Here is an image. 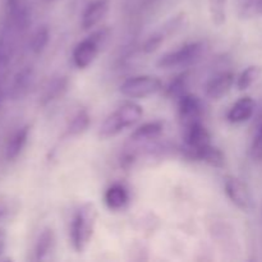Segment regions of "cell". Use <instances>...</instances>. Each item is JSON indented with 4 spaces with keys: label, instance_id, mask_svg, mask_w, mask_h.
I'll return each mask as SVG.
<instances>
[{
    "label": "cell",
    "instance_id": "18",
    "mask_svg": "<svg viewBox=\"0 0 262 262\" xmlns=\"http://www.w3.org/2000/svg\"><path fill=\"white\" fill-rule=\"evenodd\" d=\"M262 73L261 67L258 66H251L248 68H246L245 71L241 73V76L237 79V87L238 90L243 91V90H247L260 78Z\"/></svg>",
    "mask_w": 262,
    "mask_h": 262
},
{
    "label": "cell",
    "instance_id": "23",
    "mask_svg": "<svg viewBox=\"0 0 262 262\" xmlns=\"http://www.w3.org/2000/svg\"><path fill=\"white\" fill-rule=\"evenodd\" d=\"M228 0H210V14L217 26L225 22V9Z\"/></svg>",
    "mask_w": 262,
    "mask_h": 262
},
{
    "label": "cell",
    "instance_id": "1",
    "mask_svg": "<svg viewBox=\"0 0 262 262\" xmlns=\"http://www.w3.org/2000/svg\"><path fill=\"white\" fill-rule=\"evenodd\" d=\"M142 115L143 110L140 105L136 102H125L105 119L100 127V137L110 138L119 135L125 128L132 127L135 123H137Z\"/></svg>",
    "mask_w": 262,
    "mask_h": 262
},
{
    "label": "cell",
    "instance_id": "13",
    "mask_svg": "<svg viewBox=\"0 0 262 262\" xmlns=\"http://www.w3.org/2000/svg\"><path fill=\"white\" fill-rule=\"evenodd\" d=\"M33 82V71L30 67H26L22 71L18 72L15 74L14 79H13L12 87H10V96L14 100L22 99L26 96L30 87L32 86Z\"/></svg>",
    "mask_w": 262,
    "mask_h": 262
},
{
    "label": "cell",
    "instance_id": "3",
    "mask_svg": "<svg viewBox=\"0 0 262 262\" xmlns=\"http://www.w3.org/2000/svg\"><path fill=\"white\" fill-rule=\"evenodd\" d=\"M204 51V43L191 42L181 46L179 49L164 54L158 61L160 68H177V67H186L194 63L200 59Z\"/></svg>",
    "mask_w": 262,
    "mask_h": 262
},
{
    "label": "cell",
    "instance_id": "14",
    "mask_svg": "<svg viewBox=\"0 0 262 262\" xmlns=\"http://www.w3.org/2000/svg\"><path fill=\"white\" fill-rule=\"evenodd\" d=\"M191 156L193 159H197V160L205 161V163L210 164V165L216 166V168H222L225 163L224 155H223L222 151L215 147V146H212L211 143L200 148V150L194 151Z\"/></svg>",
    "mask_w": 262,
    "mask_h": 262
},
{
    "label": "cell",
    "instance_id": "7",
    "mask_svg": "<svg viewBox=\"0 0 262 262\" xmlns=\"http://www.w3.org/2000/svg\"><path fill=\"white\" fill-rule=\"evenodd\" d=\"M179 120L184 128L193 123L201 122L202 115V102L196 95L184 94L179 97L178 104Z\"/></svg>",
    "mask_w": 262,
    "mask_h": 262
},
{
    "label": "cell",
    "instance_id": "25",
    "mask_svg": "<svg viewBox=\"0 0 262 262\" xmlns=\"http://www.w3.org/2000/svg\"><path fill=\"white\" fill-rule=\"evenodd\" d=\"M187 87V74H181V76L177 77L173 82H170V84L166 89V95L169 97H181L184 95V90Z\"/></svg>",
    "mask_w": 262,
    "mask_h": 262
},
{
    "label": "cell",
    "instance_id": "4",
    "mask_svg": "<svg viewBox=\"0 0 262 262\" xmlns=\"http://www.w3.org/2000/svg\"><path fill=\"white\" fill-rule=\"evenodd\" d=\"M161 81L154 76H136L128 78L120 86V92L130 99H145L158 94L161 90Z\"/></svg>",
    "mask_w": 262,
    "mask_h": 262
},
{
    "label": "cell",
    "instance_id": "19",
    "mask_svg": "<svg viewBox=\"0 0 262 262\" xmlns=\"http://www.w3.org/2000/svg\"><path fill=\"white\" fill-rule=\"evenodd\" d=\"M50 38V31H49L48 26H41L35 33H33L32 38H31V50L35 54L42 53L43 49L46 48Z\"/></svg>",
    "mask_w": 262,
    "mask_h": 262
},
{
    "label": "cell",
    "instance_id": "2",
    "mask_svg": "<svg viewBox=\"0 0 262 262\" xmlns=\"http://www.w3.org/2000/svg\"><path fill=\"white\" fill-rule=\"evenodd\" d=\"M95 223H96V209L94 205H83L76 212L72 222L71 241L77 252H82L87 247L94 234Z\"/></svg>",
    "mask_w": 262,
    "mask_h": 262
},
{
    "label": "cell",
    "instance_id": "16",
    "mask_svg": "<svg viewBox=\"0 0 262 262\" xmlns=\"http://www.w3.org/2000/svg\"><path fill=\"white\" fill-rule=\"evenodd\" d=\"M54 242H55V237H54L53 230L46 228L41 232L40 237H38L37 243L35 247V260L42 261L50 255V252L54 248Z\"/></svg>",
    "mask_w": 262,
    "mask_h": 262
},
{
    "label": "cell",
    "instance_id": "11",
    "mask_svg": "<svg viewBox=\"0 0 262 262\" xmlns=\"http://www.w3.org/2000/svg\"><path fill=\"white\" fill-rule=\"evenodd\" d=\"M253 112H255V101L251 99L250 96L241 97L232 107L228 112V120L230 123H234V124H238V123H243L246 120L250 119L252 117Z\"/></svg>",
    "mask_w": 262,
    "mask_h": 262
},
{
    "label": "cell",
    "instance_id": "24",
    "mask_svg": "<svg viewBox=\"0 0 262 262\" xmlns=\"http://www.w3.org/2000/svg\"><path fill=\"white\" fill-rule=\"evenodd\" d=\"M239 9L243 18L255 17L262 13V0H242Z\"/></svg>",
    "mask_w": 262,
    "mask_h": 262
},
{
    "label": "cell",
    "instance_id": "20",
    "mask_svg": "<svg viewBox=\"0 0 262 262\" xmlns=\"http://www.w3.org/2000/svg\"><path fill=\"white\" fill-rule=\"evenodd\" d=\"M90 125V117L86 110H79L73 119L71 120L68 127V133L72 136H78L81 133L86 132Z\"/></svg>",
    "mask_w": 262,
    "mask_h": 262
},
{
    "label": "cell",
    "instance_id": "15",
    "mask_svg": "<svg viewBox=\"0 0 262 262\" xmlns=\"http://www.w3.org/2000/svg\"><path fill=\"white\" fill-rule=\"evenodd\" d=\"M128 202V192L120 184L109 187L105 192V204L110 210H119Z\"/></svg>",
    "mask_w": 262,
    "mask_h": 262
},
{
    "label": "cell",
    "instance_id": "17",
    "mask_svg": "<svg viewBox=\"0 0 262 262\" xmlns=\"http://www.w3.org/2000/svg\"><path fill=\"white\" fill-rule=\"evenodd\" d=\"M163 130V124L160 122H150L145 123L141 127H138L135 132L130 135V140L136 142H142V141L152 140L156 136H159Z\"/></svg>",
    "mask_w": 262,
    "mask_h": 262
},
{
    "label": "cell",
    "instance_id": "22",
    "mask_svg": "<svg viewBox=\"0 0 262 262\" xmlns=\"http://www.w3.org/2000/svg\"><path fill=\"white\" fill-rule=\"evenodd\" d=\"M251 156L253 160L262 161V114L258 118L257 125H256V132L253 136L252 145H251Z\"/></svg>",
    "mask_w": 262,
    "mask_h": 262
},
{
    "label": "cell",
    "instance_id": "8",
    "mask_svg": "<svg viewBox=\"0 0 262 262\" xmlns=\"http://www.w3.org/2000/svg\"><path fill=\"white\" fill-rule=\"evenodd\" d=\"M184 140H186L187 150L191 155L194 151L211 143L209 130L202 125L201 122L193 123V124L184 128Z\"/></svg>",
    "mask_w": 262,
    "mask_h": 262
},
{
    "label": "cell",
    "instance_id": "10",
    "mask_svg": "<svg viewBox=\"0 0 262 262\" xmlns=\"http://www.w3.org/2000/svg\"><path fill=\"white\" fill-rule=\"evenodd\" d=\"M234 83V76L230 72H224L209 81L206 84V95L211 100H220L228 94Z\"/></svg>",
    "mask_w": 262,
    "mask_h": 262
},
{
    "label": "cell",
    "instance_id": "5",
    "mask_svg": "<svg viewBox=\"0 0 262 262\" xmlns=\"http://www.w3.org/2000/svg\"><path fill=\"white\" fill-rule=\"evenodd\" d=\"M224 188L228 199L242 211L248 212L255 207L250 189L241 179L233 176L227 177L224 181Z\"/></svg>",
    "mask_w": 262,
    "mask_h": 262
},
{
    "label": "cell",
    "instance_id": "21",
    "mask_svg": "<svg viewBox=\"0 0 262 262\" xmlns=\"http://www.w3.org/2000/svg\"><path fill=\"white\" fill-rule=\"evenodd\" d=\"M64 90H66V79L64 78H55L49 82L42 95V104H48V102L55 100L59 95H61Z\"/></svg>",
    "mask_w": 262,
    "mask_h": 262
},
{
    "label": "cell",
    "instance_id": "27",
    "mask_svg": "<svg viewBox=\"0 0 262 262\" xmlns=\"http://www.w3.org/2000/svg\"><path fill=\"white\" fill-rule=\"evenodd\" d=\"M49 2H53V0H49Z\"/></svg>",
    "mask_w": 262,
    "mask_h": 262
},
{
    "label": "cell",
    "instance_id": "12",
    "mask_svg": "<svg viewBox=\"0 0 262 262\" xmlns=\"http://www.w3.org/2000/svg\"><path fill=\"white\" fill-rule=\"evenodd\" d=\"M28 135H30L28 125H25V127L19 128L13 133L12 137L8 141L7 148H5V158L8 161H14L22 154L23 148L27 143Z\"/></svg>",
    "mask_w": 262,
    "mask_h": 262
},
{
    "label": "cell",
    "instance_id": "26",
    "mask_svg": "<svg viewBox=\"0 0 262 262\" xmlns=\"http://www.w3.org/2000/svg\"><path fill=\"white\" fill-rule=\"evenodd\" d=\"M5 243H7V234H5L4 230L0 228V255L4 252L5 250Z\"/></svg>",
    "mask_w": 262,
    "mask_h": 262
},
{
    "label": "cell",
    "instance_id": "6",
    "mask_svg": "<svg viewBox=\"0 0 262 262\" xmlns=\"http://www.w3.org/2000/svg\"><path fill=\"white\" fill-rule=\"evenodd\" d=\"M102 36H104V31H100L77 43L73 50V63L77 68L83 69L91 66L99 53L100 41H101Z\"/></svg>",
    "mask_w": 262,
    "mask_h": 262
},
{
    "label": "cell",
    "instance_id": "9",
    "mask_svg": "<svg viewBox=\"0 0 262 262\" xmlns=\"http://www.w3.org/2000/svg\"><path fill=\"white\" fill-rule=\"evenodd\" d=\"M109 0H94L92 3H90L82 15V27L84 30H90V28L95 27L97 23L101 22L109 12Z\"/></svg>",
    "mask_w": 262,
    "mask_h": 262
}]
</instances>
